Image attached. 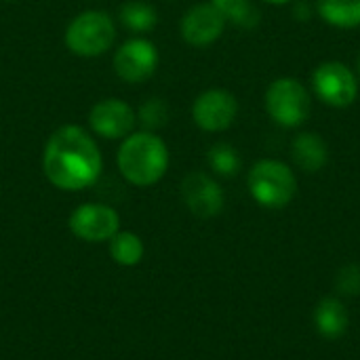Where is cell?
Listing matches in <instances>:
<instances>
[{
    "instance_id": "1",
    "label": "cell",
    "mask_w": 360,
    "mask_h": 360,
    "mask_svg": "<svg viewBox=\"0 0 360 360\" xmlns=\"http://www.w3.org/2000/svg\"><path fill=\"white\" fill-rule=\"evenodd\" d=\"M101 169V152L82 127L65 124L49 137L42 171L55 188L65 192L84 190L99 179Z\"/></svg>"
},
{
    "instance_id": "2",
    "label": "cell",
    "mask_w": 360,
    "mask_h": 360,
    "mask_svg": "<svg viewBox=\"0 0 360 360\" xmlns=\"http://www.w3.org/2000/svg\"><path fill=\"white\" fill-rule=\"evenodd\" d=\"M116 162L129 184L148 188L165 177L169 169V150L152 131H139L122 139Z\"/></svg>"
},
{
    "instance_id": "3",
    "label": "cell",
    "mask_w": 360,
    "mask_h": 360,
    "mask_svg": "<svg viewBox=\"0 0 360 360\" xmlns=\"http://www.w3.org/2000/svg\"><path fill=\"white\" fill-rule=\"evenodd\" d=\"M249 194L264 209H285L293 202L297 194V177L295 171L276 158L257 160L247 175Z\"/></svg>"
},
{
    "instance_id": "4",
    "label": "cell",
    "mask_w": 360,
    "mask_h": 360,
    "mask_svg": "<svg viewBox=\"0 0 360 360\" xmlns=\"http://www.w3.org/2000/svg\"><path fill=\"white\" fill-rule=\"evenodd\" d=\"M264 105L272 122L283 129H297L312 114V95L297 78L283 76L268 84Z\"/></svg>"
},
{
    "instance_id": "5",
    "label": "cell",
    "mask_w": 360,
    "mask_h": 360,
    "mask_svg": "<svg viewBox=\"0 0 360 360\" xmlns=\"http://www.w3.org/2000/svg\"><path fill=\"white\" fill-rule=\"evenodd\" d=\"M116 25L105 11H82L65 30V46L78 57H99L114 44Z\"/></svg>"
},
{
    "instance_id": "6",
    "label": "cell",
    "mask_w": 360,
    "mask_h": 360,
    "mask_svg": "<svg viewBox=\"0 0 360 360\" xmlns=\"http://www.w3.org/2000/svg\"><path fill=\"white\" fill-rule=\"evenodd\" d=\"M314 95L329 108H350L359 97V76L342 61H323L314 68L312 76Z\"/></svg>"
},
{
    "instance_id": "7",
    "label": "cell",
    "mask_w": 360,
    "mask_h": 360,
    "mask_svg": "<svg viewBox=\"0 0 360 360\" xmlns=\"http://www.w3.org/2000/svg\"><path fill=\"white\" fill-rule=\"evenodd\" d=\"M238 116V99L226 89H209L194 99V124L207 133H221L234 124Z\"/></svg>"
},
{
    "instance_id": "8",
    "label": "cell",
    "mask_w": 360,
    "mask_h": 360,
    "mask_svg": "<svg viewBox=\"0 0 360 360\" xmlns=\"http://www.w3.org/2000/svg\"><path fill=\"white\" fill-rule=\"evenodd\" d=\"M70 230L84 243H103L120 230V217L108 205L86 202L76 207L70 215Z\"/></svg>"
},
{
    "instance_id": "9",
    "label": "cell",
    "mask_w": 360,
    "mask_h": 360,
    "mask_svg": "<svg viewBox=\"0 0 360 360\" xmlns=\"http://www.w3.org/2000/svg\"><path fill=\"white\" fill-rule=\"evenodd\" d=\"M158 68V49L146 38L127 40L114 55V72L124 82L137 84L148 80Z\"/></svg>"
},
{
    "instance_id": "10",
    "label": "cell",
    "mask_w": 360,
    "mask_h": 360,
    "mask_svg": "<svg viewBox=\"0 0 360 360\" xmlns=\"http://www.w3.org/2000/svg\"><path fill=\"white\" fill-rule=\"evenodd\" d=\"M181 196L186 207L200 219H211L219 215L226 205L221 186L202 171H192L184 177Z\"/></svg>"
},
{
    "instance_id": "11",
    "label": "cell",
    "mask_w": 360,
    "mask_h": 360,
    "mask_svg": "<svg viewBox=\"0 0 360 360\" xmlns=\"http://www.w3.org/2000/svg\"><path fill=\"white\" fill-rule=\"evenodd\" d=\"M89 124L93 133L103 139H124L133 133L135 112L127 101L110 97L93 105L89 114Z\"/></svg>"
},
{
    "instance_id": "12",
    "label": "cell",
    "mask_w": 360,
    "mask_h": 360,
    "mask_svg": "<svg viewBox=\"0 0 360 360\" xmlns=\"http://www.w3.org/2000/svg\"><path fill=\"white\" fill-rule=\"evenodd\" d=\"M226 17L211 4V2H200L194 4L184 17H181V38L192 44V46H209L226 30Z\"/></svg>"
},
{
    "instance_id": "13",
    "label": "cell",
    "mask_w": 360,
    "mask_h": 360,
    "mask_svg": "<svg viewBox=\"0 0 360 360\" xmlns=\"http://www.w3.org/2000/svg\"><path fill=\"white\" fill-rule=\"evenodd\" d=\"M291 160L304 173H319L329 162V143L316 131L297 133L291 141Z\"/></svg>"
},
{
    "instance_id": "14",
    "label": "cell",
    "mask_w": 360,
    "mask_h": 360,
    "mask_svg": "<svg viewBox=\"0 0 360 360\" xmlns=\"http://www.w3.org/2000/svg\"><path fill=\"white\" fill-rule=\"evenodd\" d=\"M348 310L342 300L325 297L319 302L314 310V325L325 340H340L348 331Z\"/></svg>"
},
{
    "instance_id": "15",
    "label": "cell",
    "mask_w": 360,
    "mask_h": 360,
    "mask_svg": "<svg viewBox=\"0 0 360 360\" xmlns=\"http://www.w3.org/2000/svg\"><path fill=\"white\" fill-rule=\"evenodd\" d=\"M316 15L340 30L360 27V0H314Z\"/></svg>"
},
{
    "instance_id": "16",
    "label": "cell",
    "mask_w": 360,
    "mask_h": 360,
    "mask_svg": "<svg viewBox=\"0 0 360 360\" xmlns=\"http://www.w3.org/2000/svg\"><path fill=\"white\" fill-rule=\"evenodd\" d=\"M110 257L124 268L137 266L143 259V243L133 232H116L110 238Z\"/></svg>"
},
{
    "instance_id": "17",
    "label": "cell",
    "mask_w": 360,
    "mask_h": 360,
    "mask_svg": "<svg viewBox=\"0 0 360 360\" xmlns=\"http://www.w3.org/2000/svg\"><path fill=\"white\" fill-rule=\"evenodd\" d=\"M120 21L127 30L131 32H150L156 27L158 23V13L152 4L148 2H139V0H131V2H124L120 6Z\"/></svg>"
},
{
    "instance_id": "18",
    "label": "cell",
    "mask_w": 360,
    "mask_h": 360,
    "mask_svg": "<svg viewBox=\"0 0 360 360\" xmlns=\"http://www.w3.org/2000/svg\"><path fill=\"white\" fill-rule=\"evenodd\" d=\"M207 162L209 167L213 169V173L221 175V177H234L238 175L240 167H243V160H240V154L236 152L234 146L226 143V141H219V143H213L207 152Z\"/></svg>"
},
{
    "instance_id": "19",
    "label": "cell",
    "mask_w": 360,
    "mask_h": 360,
    "mask_svg": "<svg viewBox=\"0 0 360 360\" xmlns=\"http://www.w3.org/2000/svg\"><path fill=\"white\" fill-rule=\"evenodd\" d=\"M211 4L226 17L240 27H253L259 23V13L251 0H211Z\"/></svg>"
},
{
    "instance_id": "20",
    "label": "cell",
    "mask_w": 360,
    "mask_h": 360,
    "mask_svg": "<svg viewBox=\"0 0 360 360\" xmlns=\"http://www.w3.org/2000/svg\"><path fill=\"white\" fill-rule=\"evenodd\" d=\"M139 120L146 129H158L162 124H167L169 120V108L160 97H152L148 99L141 108H139Z\"/></svg>"
},
{
    "instance_id": "21",
    "label": "cell",
    "mask_w": 360,
    "mask_h": 360,
    "mask_svg": "<svg viewBox=\"0 0 360 360\" xmlns=\"http://www.w3.org/2000/svg\"><path fill=\"white\" fill-rule=\"evenodd\" d=\"M335 289L344 297H359L360 295V266L359 264H348L338 272L335 278Z\"/></svg>"
},
{
    "instance_id": "22",
    "label": "cell",
    "mask_w": 360,
    "mask_h": 360,
    "mask_svg": "<svg viewBox=\"0 0 360 360\" xmlns=\"http://www.w3.org/2000/svg\"><path fill=\"white\" fill-rule=\"evenodd\" d=\"M293 15L302 21H306L308 17H312V11L306 2H295V8H293Z\"/></svg>"
},
{
    "instance_id": "23",
    "label": "cell",
    "mask_w": 360,
    "mask_h": 360,
    "mask_svg": "<svg viewBox=\"0 0 360 360\" xmlns=\"http://www.w3.org/2000/svg\"><path fill=\"white\" fill-rule=\"evenodd\" d=\"M264 2H266V4H278V6H281V4H289V2H293V0H264Z\"/></svg>"
},
{
    "instance_id": "24",
    "label": "cell",
    "mask_w": 360,
    "mask_h": 360,
    "mask_svg": "<svg viewBox=\"0 0 360 360\" xmlns=\"http://www.w3.org/2000/svg\"><path fill=\"white\" fill-rule=\"evenodd\" d=\"M356 76H359V82H360V55H359V59H356Z\"/></svg>"
},
{
    "instance_id": "25",
    "label": "cell",
    "mask_w": 360,
    "mask_h": 360,
    "mask_svg": "<svg viewBox=\"0 0 360 360\" xmlns=\"http://www.w3.org/2000/svg\"><path fill=\"white\" fill-rule=\"evenodd\" d=\"M4 2H17V0H4Z\"/></svg>"
}]
</instances>
